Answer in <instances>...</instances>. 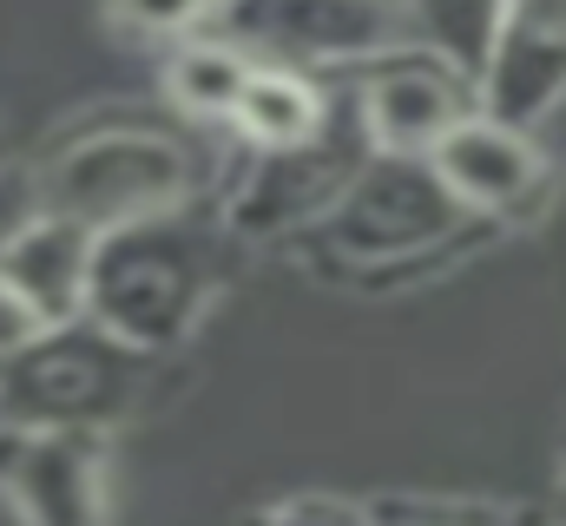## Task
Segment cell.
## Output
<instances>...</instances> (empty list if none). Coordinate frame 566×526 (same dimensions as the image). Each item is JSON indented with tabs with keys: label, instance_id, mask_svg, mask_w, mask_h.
Wrapping results in <instances>:
<instances>
[{
	"label": "cell",
	"instance_id": "cell-1",
	"mask_svg": "<svg viewBox=\"0 0 566 526\" xmlns=\"http://www.w3.org/2000/svg\"><path fill=\"white\" fill-rule=\"evenodd\" d=\"M224 290V224L191 211L106 231L93 251L86 316L145 356H171Z\"/></svg>",
	"mask_w": 566,
	"mask_h": 526
},
{
	"label": "cell",
	"instance_id": "cell-3",
	"mask_svg": "<svg viewBox=\"0 0 566 526\" xmlns=\"http://www.w3.org/2000/svg\"><path fill=\"white\" fill-rule=\"evenodd\" d=\"M40 211H60L73 224H86L93 238L126 231L145 218H171L198 204V158L185 138L158 126H93L73 145H60L40 171Z\"/></svg>",
	"mask_w": 566,
	"mask_h": 526
},
{
	"label": "cell",
	"instance_id": "cell-14",
	"mask_svg": "<svg viewBox=\"0 0 566 526\" xmlns=\"http://www.w3.org/2000/svg\"><path fill=\"white\" fill-rule=\"evenodd\" d=\"M507 0H402V20H409V40L441 53L448 66L474 73L481 80V60L494 46V27H501Z\"/></svg>",
	"mask_w": 566,
	"mask_h": 526
},
{
	"label": "cell",
	"instance_id": "cell-16",
	"mask_svg": "<svg viewBox=\"0 0 566 526\" xmlns=\"http://www.w3.org/2000/svg\"><path fill=\"white\" fill-rule=\"evenodd\" d=\"M244 526H382V520L356 501H336V494H290L277 507H258Z\"/></svg>",
	"mask_w": 566,
	"mask_h": 526
},
{
	"label": "cell",
	"instance_id": "cell-13",
	"mask_svg": "<svg viewBox=\"0 0 566 526\" xmlns=\"http://www.w3.org/2000/svg\"><path fill=\"white\" fill-rule=\"evenodd\" d=\"M251 73H258V60L244 46H231L224 33H191L165 60V99L198 126H231Z\"/></svg>",
	"mask_w": 566,
	"mask_h": 526
},
{
	"label": "cell",
	"instance_id": "cell-2",
	"mask_svg": "<svg viewBox=\"0 0 566 526\" xmlns=\"http://www.w3.org/2000/svg\"><path fill=\"white\" fill-rule=\"evenodd\" d=\"M165 356L119 343L106 323H53L0 356V428L13 434H106L158 394Z\"/></svg>",
	"mask_w": 566,
	"mask_h": 526
},
{
	"label": "cell",
	"instance_id": "cell-10",
	"mask_svg": "<svg viewBox=\"0 0 566 526\" xmlns=\"http://www.w3.org/2000/svg\"><path fill=\"white\" fill-rule=\"evenodd\" d=\"M481 113L534 132L566 106V0H507L481 60Z\"/></svg>",
	"mask_w": 566,
	"mask_h": 526
},
{
	"label": "cell",
	"instance_id": "cell-12",
	"mask_svg": "<svg viewBox=\"0 0 566 526\" xmlns=\"http://www.w3.org/2000/svg\"><path fill=\"white\" fill-rule=\"evenodd\" d=\"M329 119H336V86L329 80L290 73V66H258L238 113H231V132L264 158V151H296V145L323 138Z\"/></svg>",
	"mask_w": 566,
	"mask_h": 526
},
{
	"label": "cell",
	"instance_id": "cell-18",
	"mask_svg": "<svg viewBox=\"0 0 566 526\" xmlns=\"http://www.w3.org/2000/svg\"><path fill=\"white\" fill-rule=\"evenodd\" d=\"M33 336H40V316H33V309L13 296V283L0 276V356H13V349L33 343Z\"/></svg>",
	"mask_w": 566,
	"mask_h": 526
},
{
	"label": "cell",
	"instance_id": "cell-5",
	"mask_svg": "<svg viewBox=\"0 0 566 526\" xmlns=\"http://www.w3.org/2000/svg\"><path fill=\"white\" fill-rule=\"evenodd\" d=\"M461 231L468 211L454 204L441 171L428 158H396V151H376L336 198V211L316 224V238L349 263H416L454 244Z\"/></svg>",
	"mask_w": 566,
	"mask_h": 526
},
{
	"label": "cell",
	"instance_id": "cell-19",
	"mask_svg": "<svg viewBox=\"0 0 566 526\" xmlns=\"http://www.w3.org/2000/svg\"><path fill=\"white\" fill-rule=\"evenodd\" d=\"M560 507H566V474H560Z\"/></svg>",
	"mask_w": 566,
	"mask_h": 526
},
{
	"label": "cell",
	"instance_id": "cell-9",
	"mask_svg": "<svg viewBox=\"0 0 566 526\" xmlns=\"http://www.w3.org/2000/svg\"><path fill=\"white\" fill-rule=\"evenodd\" d=\"M428 165L441 171L454 204L468 218H488V224L494 218H534L541 198L554 191V165L534 145V132L507 126V119H488V113L461 119L428 151Z\"/></svg>",
	"mask_w": 566,
	"mask_h": 526
},
{
	"label": "cell",
	"instance_id": "cell-6",
	"mask_svg": "<svg viewBox=\"0 0 566 526\" xmlns=\"http://www.w3.org/2000/svg\"><path fill=\"white\" fill-rule=\"evenodd\" d=\"M369 158H376V138L363 126L356 86H336V119L323 126V138H310L296 151L251 158V171L231 198V231L277 238V231H296V224H323Z\"/></svg>",
	"mask_w": 566,
	"mask_h": 526
},
{
	"label": "cell",
	"instance_id": "cell-7",
	"mask_svg": "<svg viewBox=\"0 0 566 526\" xmlns=\"http://www.w3.org/2000/svg\"><path fill=\"white\" fill-rule=\"evenodd\" d=\"M349 86H356V106H363L376 151H396V158H428L461 119L481 113L474 73L448 66L428 46H396V53L356 66Z\"/></svg>",
	"mask_w": 566,
	"mask_h": 526
},
{
	"label": "cell",
	"instance_id": "cell-15",
	"mask_svg": "<svg viewBox=\"0 0 566 526\" xmlns=\"http://www.w3.org/2000/svg\"><path fill=\"white\" fill-rule=\"evenodd\" d=\"M113 20L139 40H191V33H211L218 20V0H113Z\"/></svg>",
	"mask_w": 566,
	"mask_h": 526
},
{
	"label": "cell",
	"instance_id": "cell-17",
	"mask_svg": "<svg viewBox=\"0 0 566 526\" xmlns=\"http://www.w3.org/2000/svg\"><path fill=\"white\" fill-rule=\"evenodd\" d=\"M33 218H40V178L0 158V251H7Z\"/></svg>",
	"mask_w": 566,
	"mask_h": 526
},
{
	"label": "cell",
	"instance_id": "cell-11",
	"mask_svg": "<svg viewBox=\"0 0 566 526\" xmlns=\"http://www.w3.org/2000/svg\"><path fill=\"white\" fill-rule=\"evenodd\" d=\"M93 251L99 238L60 211H40L7 251H0V276L13 283V296L40 316V329L53 323H80L86 296H93Z\"/></svg>",
	"mask_w": 566,
	"mask_h": 526
},
{
	"label": "cell",
	"instance_id": "cell-4",
	"mask_svg": "<svg viewBox=\"0 0 566 526\" xmlns=\"http://www.w3.org/2000/svg\"><path fill=\"white\" fill-rule=\"evenodd\" d=\"M211 33L244 46L258 66L290 73H336V66H369L409 40L402 0H218Z\"/></svg>",
	"mask_w": 566,
	"mask_h": 526
},
{
	"label": "cell",
	"instance_id": "cell-8",
	"mask_svg": "<svg viewBox=\"0 0 566 526\" xmlns=\"http://www.w3.org/2000/svg\"><path fill=\"white\" fill-rule=\"evenodd\" d=\"M0 494L27 526H113V467L99 434L0 428Z\"/></svg>",
	"mask_w": 566,
	"mask_h": 526
}]
</instances>
